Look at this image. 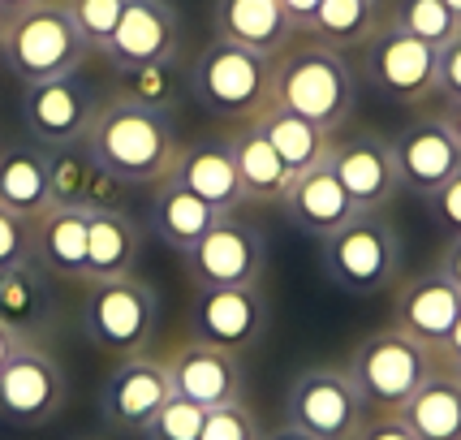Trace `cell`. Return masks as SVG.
<instances>
[{"instance_id":"1","label":"cell","mask_w":461,"mask_h":440,"mask_svg":"<svg viewBox=\"0 0 461 440\" xmlns=\"http://www.w3.org/2000/svg\"><path fill=\"white\" fill-rule=\"evenodd\" d=\"M82 142L125 186H160V181H168L173 160L181 151L177 134L168 125V113L142 108V104L125 100V96L95 104L91 130H86Z\"/></svg>"},{"instance_id":"2","label":"cell","mask_w":461,"mask_h":440,"mask_svg":"<svg viewBox=\"0 0 461 440\" xmlns=\"http://www.w3.org/2000/svg\"><path fill=\"white\" fill-rule=\"evenodd\" d=\"M358 100L349 60L328 43H289L272 57V104L337 134Z\"/></svg>"},{"instance_id":"3","label":"cell","mask_w":461,"mask_h":440,"mask_svg":"<svg viewBox=\"0 0 461 440\" xmlns=\"http://www.w3.org/2000/svg\"><path fill=\"white\" fill-rule=\"evenodd\" d=\"M86 57L91 48L74 31L60 0H35L31 9L9 14L0 26V60L22 87L69 78Z\"/></svg>"},{"instance_id":"4","label":"cell","mask_w":461,"mask_h":440,"mask_svg":"<svg viewBox=\"0 0 461 440\" xmlns=\"http://www.w3.org/2000/svg\"><path fill=\"white\" fill-rule=\"evenodd\" d=\"M190 91L207 113L250 125L272 104V57L229 40H212L190 69Z\"/></svg>"},{"instance_id":"5","label":"cell","mask_w":461,"mask_h":440,"mask_svg":"<svg viewBox=\"0 0 461 440\" xmlns=\"http://www.w3.org/2000/svg\"><path fill=\"white\" fill-rule=\"evenodd\" d=\"M436 371L431 350L410 341L397 328H380L354 350L345 376L362 393V406L380 415H402V406L422 389V380Z\"/></svg>"},{"instance_id":"6","label":"cell","mask_w":461,"mask_h":440,"mask_svg":"<svg viewBox=\"0 0 461 440\" xmlns=\"http://www.w3.org/2000/svg\"><path fill=\"white\" fill-rule=\"evenodd\" d=\"M82 324H86V337L113 359L147 354L160 324V294L139 277L91 280L82 302Z\"/></svg>"},{"instance_id":"7","label":"cell","mask_w":461,"mask_h":440,"mask_svg":"<svg viewBox=\"0 0 461 440\" xmlns=\"http://www.w3.org/2000/svg\"><path fill=\"white\" fill-rule=\"evenodd\" d=\"M323 272L345 294H380L402 272V238L380 212H362L332 238H323Z\"/></svg>"},{"instance_id":"8","label":"cell","mask_w":461,"mask_h":440,"mask_svg":"<svg viewBox=\"0 0 461 440\" xmlns=\"http://www.w3.org/2000/svg\"><path fill=\"white\" fill-rule=\"evenodd\" d=\"M289 427L311 440H354L366 423V406L354 380L337 367H311L289 384L285 398Z\"/></svg>"},{"instance_id":"9","label":"cell","mask_w":461,"mask_h":440,"mask_svg":"<svg viewBox=\"0 0 461 440\" xmlns=\"http://www.w3.org/2000/svg\"><path fill=\"white\" fill-rule=\"evenodd\" d=\"M436 60L440 48L405 35L393 22H380V31L362 43L366 82L393 104H422L436 96Z\"/></svg>"},{"instance_id":"10","label":"cell","mask_w":461,"mask_h":440,"mask_svg":"<svg viewBox=\"0 0 461 440\" xmlns=\"http://www.w3.org/2000/svg\"><path fill=\"white\" fill-rule=\"evenodd\" d=\"M65 398H69V384L60 362L31 341L0 371V419L9 427H22V432L48 427L65 410Z\"/></svg>"},{"instance_id":"11","label":"cell","mask_w":461,"mask_h":440,"mask_svg":"<svg viewBox=\"0 0 461 440\" xmlns=\"http://www.w3.org/2000/svg\"><path fill=\"white\" fill-rule=\"evenodd\" d=\"M263 234L255 225L238 216H224L203 242L185 251V272L199 289H241V285H259L267 255H263Z\"/></svg>"},{"instance_id":"12","label":"cell","mask_w":461,"mask_h":440,"mask_svg":"<svg viewBox=\"0 0 461 440\" xmlns=\"http://www.w3.org/2000/svg\"><path fill=\"white\" fill-rule=\"evenodd\" d=\"M328 169L337 173L345 195L354 199L358 212H384L397 199L402 178H397V160H393V142L375 134V130H354L341 134L328 147Z\"/></svg>"},{"instance_id":"13","label":"cell","mask_w":461,"mask_h":440,"mask_svg":"<svg viewBox=\"0 0 461 440\" xmlns=\"http://www.w3.org/2000/svg\"><path fill=\"white\" fill-rule=\"evenodd\" d=\"M267 328V302L259 285H241V289H199L190 302V333L203 345H216L229 354L250 350Z\"/></svg>"},{"instance_id":"14","label":"cell","mask_w":461,"mask_h":440,"mask_svg":"<svg viewBox=\"0 0 461 440\" xmlns=\"http://www.w3.org/2000/svg\"><path fill=\"white\" fill-rule=\"evenodd\" d=\"M160 362L173 398L190 401L199 410H216V406H229V401H241V362L229 350L203 345V341H181Z\"/></svg>"},{"instance_id":"15","label":"cell","mask_w":461,"mask_h":440,"mask_svg":"<svg viewBox=\"0 0 461 440\" xmlns=\"http://www.w3.org/2000/svg\"><path fill=\"white\" fill-rule=\"evenodd\" d=\"M173 398L168 389V376H164L160 359H147V354H134V359H121L100 384V415L117 432H130L139 436L147 432V423L160 415V406Z\"/></svg>"},{"instance_id":"16","label":"cell","mask_w":461,"mask_h":440,"mask_svg":"<svg viewBox=\"0 0 461 440\" xmlns=\"http://www.w3.org/2000/svg\"><path fill=\"white\" fill-rule=\"evenodd\" d=\"M393 142V160L402 190H414L422 199H431L444 181L461 169V142L440 117H414Z\"/></svg>"},{"instance_id":"17","label":"cell","mask_w":461,"mask_h":440,"mask_svg":"<svg viewBox=\"0 0 461 440\" xmlns=\"http://www.w3.org/2000/svg\"><path fill=\"white\" fill-rule=\"evenodd\" d=\"M177 43L181 31L168 0H125L104 57L117 69H139V65H156V60H177Z\"/></svg>"},{"instance_id":"18","label":"cell","mask_w":461,"mask_h":440,"mask_svg":"<svg viewBox=\"0 0 461 440\" xmlns=\"http://www.w3.org/2000/svg\"><path fill=\"white\" fill-rule=\"evenodd\" d=\"M91 113H95V104L82 91V82H74V74L57 82H31L22 91V121H26L31 139L43 147L82 142L91 130Z\"/></svg>"},{"instance_id":"19","label":"cell","mask_w":461,"mask_h":440,"mask_svg":"<svg viewBox=\"0 0 461 440\" xmlns=\"http://www.w3.org/2000/svg\"><path fill=\"white\" fill-rule=\"evenodd\" d=\"M48 181H52V207H78V212H113L121 207L125 181L113 178L86 142L52 147L48 151Z\"/></svg>"},{"instance_id":"20","label":"cell","mask_w":461,"mask_h":440,"mask_svg":"<svg viewBox=\"0 0 461 440\" xmlns=\"http://www.w3.org/2000/svg\"><path fill=\"white\" fill-rule=\"evenodd\" d=\"M457 316H461V294L453 289V280H444L440 272H422V277L405 280L397 289V302H393V328L405 333L410 341L427 345L431 354L453 333Z\"/></svg>"},{"instance_id":"21","label":"cell","mask_w":461,"mask_h":440,"mask_svg":"<svg viewBox=\"0 0 461 440\" xmlns=\"http://www.w3.org/2000/svg\"><path fill=\"white\" fill-rule=\"evenodd\" d=\"M281 207L289 212V220L298 225L302 234H311V238H332L337 229H345L354 216H362L354 199L345 195V186L337 181V173L328 169V160L315 164V169H306L294 178V186L285 190Z\"/></svg>"},{"instance_id":"22","label":"cell","mask_w":461,"mask_h":440,"mask_svg":"<svg viewBox=\"0 0 461 440\" xmlns=\"http://www.w3.org/2000/svg\"><path fill=\"white\" fill-rule=\"evenodd\" d=\"M168 181H177L181 190H190V195H199L203 203H212L221 216H233L241 203H246L229 142H194V147H181Z\"/></svg>"},{"instance_id":"23","label":"cell","mask_w":461,"mask_h":440,"mask_svg":"<svg viewBox=\"0 0 461 440\" xmlns=\"http://www.w3.org/2000/svg\"><path fill=\"white\" fill-rule=\"evenodd\" d=\"M216 40L276 57L294 43V22L281 0H216Z\"/></svg>"},{"instance_id":"24","label":"cell","mask_w":461,"mask_h":440,"mask_svg":"<svg viewBox=\"0 0 461 440\" xmlns=\"http://www.w3.org/2000/svg\"><path fill=\"white\" fill-rule=\"evenodd\" d=\"M31 255L40 268L65 280H86V212L78 207H48L43 216L26 220Z\"/></svg>"},{"instance_id":"25","label":"cell","mask_w":461,"mask_h":440,"mask_svg":"<svg viewBox=\"0 0 461 440\" xmlns=\"http://www.w3.org/2000/svg\"><path fill=\"white\" fill-rule=\"evenodd\" d=\"M139 268V225L121 207L86 212V280H121Z\"/></svg>"},{"instance_id":"26","label":"cell","mask_w":461,"mask_h":440,"mask_svg":"<svg viewBox=\"0 0 461 440\" xmlns=\"http://www.w3.org/2000/svg\"><path fill=\"white\" fill-rule=\"evenodd\" d=\"M0 207H9L22 220H35L52 207L48 151L40 147H5L0 151Z\"/></svg>"},{"instance_id":"27","label":"cell","mask_w":461,"mask_h":440,"mask_svg":"<svg viewBox=\"0 0 461 440\" xmlns=\"http://www.w3.org/2000/svg\"><path fill=\"white\" fill-rule=\"evenodd\" d=\"M233 151V169H238L241 195L246 203H281L285 190L294 186V173L285 169V160L272 151V142L259 134V125H241L238 139L229 142Z\"/></svg>"},{"instance_id":"28","label":"cell","mask_w":461,"mask_h":440,"mask_svg":"<svg viewBox=\"0 0 461 440\" xmlns=\"http://www.w3.org/2000/svg\"><path fill=\"white\" fill-rule=\"evenodd\" d=\"M402 419L414 440H461V380L436 367L402 406Z\"/></svg>"},{"instance_id":"29","label":"cell","mask_w":461,"mask_h":440,"mask_svg":"<svg viewBox=\"0 0 461 440\" xmlns=\"http://www.w3.org/2000/svg\"><path fill=\"white\" fill-rule=\"evenodd\" d=\"M151 220H156V234H160L173 251H190L194 242H203L216 225H221V212L212 203H203L199 195L181 190L177 181H160L156 186V199H151Z\"/></svg>"},{"instance_id":"30","label":"cell","mask_w":461,"mask_h":440,"mask_svg":"<svg viewBox=\"0 0 461 440\" xmlns=\"http://www.w3.org/2000/svg\"><path fill=\"white\" fill-rule=\"evenodd\" d=\"M255 125H259V134L272 142V151L281 156L285 169H289L294 178L328 160L332 134L320 130V125H311L306 117H294V113H285V108H276V104H267L259 117H255Z\"/></svg>"},{"instance_id":"31","label":"cell","mask_w":461,"mask_h":440,"mask_svg":"<svg viewBox=\"0 0 461 440\" xmlns=\"http://www.w3.org/2000/svg\"><path fill=\"white\" fill-rule=\"evenodd\" d=\"M48 320H52V294H48L43 268H35L31 260L0 268V324L26 337Z\"/></svg>"},{"instance_id":"32","label":"cell","mask_w":461,"mask_h":440,"mask_svg":"<svg viewBox=\"0 0 461 440\" xmlns=\"http://www.w3.org/2000/svg\"><path fill=\"white\" fill-rule=\"evenodd\" d=\"M380 22H384L380 0H323L311 31L320 35V43L341 52V48H362L380 31Z\"/></svg>"},{"instance_id":"33","label":"cell","mask_w":461,"mask_h":440,"mask_svg":"<svg viewBox=\"0 0 461 440\" xmlns=\"http://www.w3.org/2000/svg\"><path fill=\"white\" fill-rule=\"evenodd\" d=\"M384 22H393L397 31L414 35V40L431 43V48H444L461 31V18L444 5V0H393Z\"/></svg>"},{"instance_id":"34","label":"cell","mask_w":461,"mask_h":440,"mask_svg":"<svg viewBox=\"0 0 461 440\" xmlns=\"http://www.w3.org/2000/svg\"><path fill=\"white\" fill-rule=\"evenodd\" d=\"M181 91H185V82H181L177 60H156V65H139V69H121L117 96L142 104V108H156V113H173Z\"/></svg>"},{"instance_id":"35","label":"cell","mask_w":461,"mask_h":440,"mask_svg":"<svg viewBox=\"0 0 461 440\" xmlns=\"http://www.w3.org/2000/svg\"><path fill=\"white\" fill-rule=\"evenodd\" d=\"M60 5H65L74 31L82 35V43L91 52L108 48V40H113V31H117V22H121V9H125V0H60Z\"/></svg>"},{"instance_id":"36","label":"cell","mask_w":461,"mask_h":440,"mask_svg":"<svg viewBox=\"0 0 461 440\" xmlns=\"http://www.w3.org/2000/svg\"><path fill=\"white\" fill-rule=\"evenodd\" d=\"M203 419H207V410H199V406H190V401H181V398H168L160 406V415L147 423V436L151 440H199Z\"/></svg>"},{"instance_id":"37","label":"cell","mask_w":461,"mask_h":440,"mask_svg":"<svg viewBox=\"0 0 461 440\" xmlns=\"http://www.w3.org/2000/svg\"><path fill=\"white\" fill-rule=\"evenodd\" d=\"M199 440H263V436H259V423H255V415H250L241 401H229V406L207 410Z\"/></svg>"},{"instance_id":"38","label":"cell","mask_w":461,"mask_h":440,"mask_svg":"<svg viewBox=\"0 0 461 440\" xmlns=\"http://www.w3.org/2000/svg\"><path fill=\"white\" fill-rule=\"evenodd\" d=\"M22 260H31V229L9 207H0V268H14Z\"/></svg>"},{"instance_id":"39","label":"cell","mask_w":461,"mask_h":440,"mask_svg":"<svg viewBox=\"0 0 461 440\" xmlns=\"http://www.w3.org/2000/svg\"><path fill=\"white\" fill-rule=\"evenodd\" d=\"M427 203H431V212H436V220H440L444 234H448V238H461V169L444 181Z\"/></svg>"},{"instance_id":"40","label":"cell","mask_w":461,"mask_h":440,"mask_svg":"<svg viewBox=\"0 0 461 440\" xmlns=\"http://www.w3.org/2000/svg\"><path fill=\"white\" fill-rule=\"evenodd\" d=\"M436 91L448 100H461V31L440 48V60H436Z\"/></svg>"},{"instance_id":"41","label":"cell","mask_w":461,"mask_h":440,"mask_svg":"<svg viewBox=\"0 0 461 440\" xmlns=\"http://www.w3.org/2000/svg\"><path fill=\"white\" fill-rule=\"evenodd\" d=\"M354 440H414V432L405 427L402 415H380V419H366V423H362Z\"/></svg>"},{"instance_id":"42","label":"cell","mask_w":461,"mask_h":440,"mask_svg":"<svg viewBox=\"0 0 461 440\" xmlns=\"http://www.w3.org/2000/svg\"><path fill=\"white\" fill-rule=\"evenodd\" d=\"M436 359V367L440 371H453V367H461V316H457V324H453V333L444 337V345L431 354Z\"/></svg>"},{"instance_id":"43","label":"cell","mask_w":461,"mask_h":440,"mask_svg":"<svg viewBox=\"0 0 461 440\" xmlns=\"http://www.w3.org/2000/svg\"><path fill=\"white\" fill-rule=\"evenodd\" d=\"M444 280H453V289L461 294V238H448V246L440 251V268H436Z\"/></svg>"},{"instance_id":"44","label":"cell","mask_w":461,"mask_h":440,"mask_svg":"<svg viewBox=\"0 0 461 440\" xmlns=\"http://www.w3.org/2000/svg\"><path fill=\"white\" fill-rule=\"evenodd\" d=\"M323 0H281V9L289 14V22H294V31H311V22H315V14H320Z\"/></svg>"},{"instance_id":"45","label":"cell","mask_w":461,"mask_h":440,"mask_svg":"<svg viewBox=\"0 0 461 440\" xmlns=\"http://www.w3.org/2000/svg\"><path fill=\"white\" fill-rule=\"evenodd\" d=\"M22 345H26V337H22V333H14L9 324H0V371L9 367V359L18 354Z\"/></svg>"},{"instance_id":"46","label":"cell","mask_w":461,"mask_h":440,"mask_svg":"<svg viewBox=\"0 0 461 440\" xmlns=\"http://www.w3.org/2000/svg\"><path fill=\"white\" fill-rule=\"evenodd\" d=\"M440 121H444V125H448V130H453V139L461 142V100H448V104H444Z\"/></svg>"},{"instance_id":"47","label":"cell","mask_w":461,"mask_h":440,"mask_svg":"<svg viewBox=\"0 0 461 440\" xmlns=\"http://www.w3.org/2000/svg\"><path fill=\"white\" fill-rule=\"evenodd\" d=\"M263 440H311V436H302L294 427H281V432H272V436H263Z\"/></svg>"},{"instance_id":"48","label":"cell","mask_w":461,"mask_h":440,"mask_svg":"<svg viewBox=\"0 0 461 440\" xmlns=\"http://www.w3.org/2000/svg\"><path fill=\"white\" fill-rule=\"evenodd\" d=\"M31 5H35V0H0L5 14H18V9H31Z\"/></svg>"},{"instance_id":"49","label":"cell","mask_w":461,"mask_h":440,"mask_svg":"<svg viewBox=\"0 0 461 440\" xmlns=\"http://www.w3.org/2000/svg\"><path fill=\"white\" fill-rule=\"evenodd\" d=\"M444 5H448V9H453V14L461 18V0H444Z\"/></svg>"},{"instance_id":"50","label":"cell","mask_w":461,"mask_h":440,"mask_svg":"<svg viewBox=\"0 0 461 440\" xmlns=\"http://www.w3.org/2000/svg\"><path fill=\"white\" fill-rule=\"evenodd\" d=\"M5 18H9V14H5V9H0V26H5Z\"/></svg>"},{"instance_id":"51","label":"cell","mask_w":461,"mask_h":440,"mask_svg":"<svg viewBox=\"0 0 461 440\" xmlns=\"http://www.w3.org/2000/svg\"><path fill=\"white\" fill-rule=\"evenodd\" d=\"M453 376H457V380H461V367H453Z\"/></svg>"}]
</instances>
